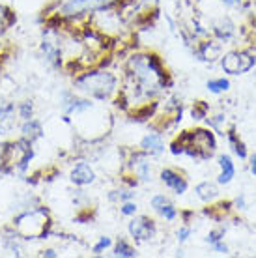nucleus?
Returning <instances> with one entry per match:
<instances>
[{
  "mask_svg": "<svg viewBox=\"0 0 256 258\" xmlns=\"http://www.w3.org/2000/svg\"><path fill=\"white\" fill-rule=\"evenodd\" d=\"M73 88L94 101H110L120 90V79L109 70L88 68L73 77Z\"/></svg>",
  "mask_w": 256,
  "mask_h": 258,
  "instance_id": "1",
  "label": "nucleus"
},
{
  "mask_svg": "<svg viewBox=\"0 0 256 258\" xmlns=\"http://www.w3.org/2000/svg\"><path fill=\"white\" fill-rule=\"evenodd\" d=\"M12 226L23 239H47L52 232L51 212L45 206H30L13 217Z\"/></svg>",
  "mask_w": 256,
  "mask_h": 258,
  "instance_id": "2",
  "label": "nucleus"
},
{
  "mask_svg": "<svg viewBox=\"0 0 256 258\" xmlns=\"http://www.w3.org/2000/svg\"><path fill=\"white\" fill-rule=\"evenodd\" d=\"M36 157V148L32 142L25 139L8 141L0 146V172L2 174L25 176Z\"/></svg>",
  "mask_w": 256,
  "mask_h": 258,
  "instance_id": "3",
  "label": "nucleus"
},
{
  "mask_svg": "<svg viewBox=\"0 0 256 258\" xmlns=\"http://www.w3.org/2000/svg\"><path fill=\"white\" fill-rule=\"evenodd\" d=\"M174 141L179 144L181 155L199 159V161L210 159L213 152L217 150V139L210 129H189V131L179 133V137H176Z\"/></svg>",
  "mask_w": 256,
  "mask_h": 258,
  "instance_id": "4",
  "label": "nucleus"
},
{
  "mask_svg": "<svg viewBox=\"0 0 256 258\" xmlns=\"http://www.w3.org/2000/svg\"><path fill=\"white\" fill-rule=\"evenodd\" d=\"M39 54L45 60V64L52 70H60L66 66L64 51L60 43V28H47L45 26L43 39L39 41Z\"/></svg>",
  "mask_w": 256,
  "mask_h": 258,
  "instance_id": "5",
  "label": "nucleus"
},
{
  "mask_svg": "<svg viewBox=\"0 0 256 258\" xmlns=\"http://www.w3.org/2000/svg\"><path fill=\"white\" fill-rule=\"evenodd\" d=\"M256 58L252 54L245 51H230L226 52L221 60V66H223L224 73L228 75H241V73H247L254 68Z\"/></svg>",
  "mask_w": 256,
  "mask_h": 258,
  "instance_id": "6",
  "label": "nucleus"
},
{
  "mask_svg": "<svg viewBox=\"0 0 256 258\" xmlns=\"http://www.w3.org/2000/svg\"><path fill=\"white\" fill-rule=\"evenodd\" d=\"M127 232L135 241H150L157 234V225L148 215H133V219L127 223Z\"/></svg>",
  "mask_w": 256,
  "mask_h": 258,
  "instance_id": "7",
  "label": "nucleus"
},
{
  "mask_svg": "<svg viewBox=\"0 0 256 258\" xmlns=\"http://www.w3.org/2000/svg\"><path fill=\"white\" fill-rule=\"evenodd\" d=\"M97 176H96V170H94V167L90 165L88 161H84V159H81V161H77L73 167H71L70 170V181L75 185V187H88V185H92V183H96Z\"/></svg>",
  "mask_w": 256,
  "mask_h": 258,
  "instance_id": "8",
  "label": "nucleus"
},
{
  "mask_svg": "<svg viewBox=\"0 0 256 258\" xmlns=\"http://www.w3.org/2000/svg\"><path fill=\"white\" fill-rule=\"evenodd\" d=\"M161 181L165 183V187H168L172 193H176L178 197L187 193V189H189V181L187 178L181 172H178L176 168H163L159 174Z\"/></svg>",
  "mask_w": 256,
  "mask_h": 258,
  "instance_id": "9",
  "label": "nucleus"
},
{
  "mask_svg": "<svg viewBox=\"0 0 256 258\" xmlns=\"http://www.w3.org/2000/svg\"><path fill=\"white\" fill-rule=\"evenodd\" d=\"M150 206H152V210L159 215L161 219H165V221H176L178 219V215H179L178 208L170 202V199H168L167 195H163V193L154 195L152 200H150Z\"/></svg>",
  "mask_w": 256,
  "mask_h": 258,
  "instance_id": "10",
  "label": "nucleus"
},
{
  "mask_svg": "<svg viewBox=\"0 0 256 258\" xmlns=\"http://www.w3.org/2000/svg\"><path fill=\"white\" fill-rule=\"evenodd\" d=\"M19 131H21V139L32 142V144H36V142H38L39 139H43V135H45L43 123L39 122V120H36V118H30V120L21 122Z\"/></svg>",
  "mask_w": 256,
  "mask_h": 258,
  "instance_id": "11",
  "label": "nucleus"
},
{
  "mask_svg": "<svg viewBox=\"0 0 256 258\" xmlns=\"http://www.w3.org/2000/svg\"><path fill=\"white\" fill-rule=\"evenodd\" d=\"M19 122L17 118V107L15 103H4L0 105V137L10 133Z\"/></svg>",
  "mask_w": 256,
  "mask_h": 258,
  "instance_id": "12",
  "label": "nucleus"
},
{
  "mask_svg": "<svg viewBox=\"0 0 256 258\" xmlns=\"http://www.w3.org/2000/svg\"><path fill=\"white\" fill-rule=\"evenodd\" d=\"M139 148L148 154L150 157L152 155H161L165 152V141H163V135L161 133H148V135L142 137Z\"/></svg>",
  "mask_w": 256,
  "mask_h": 258,
  "instance_id": "13",
  "label": "nucleus"
},
{
  "mask_svg": "<svg viewBox=\"0 0 256 258\" xmlns=\"http://www.w3.org/2000/svg\"><path fill=\"white\" fill-rule=\"evenodd\" d=\"M234 34H236V25L228 17H223V19L213 23V36L221 41H230L234 38Z\"/></svg>",
  "mask_w": 256,
  "mask_h": 258,
  "instance_id": "14",
  "label": "nucleus"
},
{
  "mask_svg": "<svg viewBox=\"0 0 256 258\" xmlns=\"http://www.w3.org/2000/svg\"><path fill=\"white\" fill-rule=\"evenodd\" d=\"M219 167H221V174L217 176V183L221 185H226L230 183L232 178L236 176V167H234V161H232L230 155H219Z\"/></svg>",
  "mask_w": 256,
  "mask_h": 258,
  "instance_id": "15",
  "label": "nucleus"
},
{
  "mask_svg": "<svg viewBox=\"0 0 256 258\" xmlns=\"http://www.w3.org/2000/svg\"><path fill=\"white\" fill-rule=\"evenodd\" d=\"M195 193L206 204H212L213 200L219 199V187L217 183H213V181H200L199 185L195 187Z\"/></svg>",
  "mask_w": 256,
  "mask_h": 258,
  "instance_id": "16",
  "label": "nucleus"
},
{
  "mask_svg": "<svg viewBox=\"0 0 256 258\" xmlns=\"http://www.w3.org/2000/svg\"><path fill=\"white\" fill-rule=\"evenodd\" d=\"M112 256H120V258H135L139 256V252L135 249L131 243H129L127 239L120 238L116 241L114 245H112Z\"/></svg>",
  "mask_w": 256,
  "mask_h": 258,
  "instance_id": "17",
  "label": "nucleus"
},
{
  "mask_svg": "<svg viewBox=\"0 0 256 258\" xmlns=\"http://www.w3.org/2000/svg\"><path fill=\"white\" fill-rule=\"evenodd\" d=\"M217 51L219 49L213 41H204V43H199V47L195 49V54H197L199 60H202V62H212V60L215 58Z\"/></svg>",
  "mask_w": 256,
  "mask_h": 258,
  "instance_id": "18",
  "label": "nucleus"
},
{
  "mask_svg": "<svg viewBox=\"0 0 256 258\" xmlns=\"http://www.w3.org/2000/svg\"><path fill=\"white\" fill-rule=\"evenodd\" d=\"M15 23H17V15L13 13L12 8L0 4V32H6Z\"/></svg>",
  "mask_w": 256,
  "mask_h": 258,
  "instance_id": "19",
  "label": "nucleus"
},
{
  "mask_svg": "<svg viewBox=\"0 0 256 258\" xmlns=\"http://www.w3.org/2000/svg\"><path fill=\"white\" fill-rule=\"evenodd\" d=\"M15 107H17V118H19V122L30 120V118H34V114H36V105H34L32 99H25V101L17 103Z\"/></svg>",
  "mask_w": 256,
  "mask_h": 258,
  "instance_id": "20",
  "label": "nucleus"
},
{
  "mask_svg": "<svg viewBox=\"0 0 256 258\" xmlns=\"http://www.w3.org/2000/svg\"><path fill=\"white\" fill-rule=\"evenodd\" d=\"M206 86H208V90L212 92V94H223V92H226L228 88H230V81L228 79H210L208 83H206Z\"/></svg>",
  "mask_w": 256,
  "mask_h": 258,
  "instance_id": "21",
  "label": "nucleus"
},
{
  "mask_svg": "<svg viewBox=\"0 0 256 258\" xmlns=\"http://www.w3.org/2000/svg\"><path fill=\"white\" fill-rule=\"evenodd\" d=\"M208 110H210V105L206 103V101H197L191 109L193 120H204V118H208Z\"/></svg>",
  "mask_w": 256,
  "mask_h": 258,
  "instance_id": "22",
  "label": "nucleus"
},
{
  "mask_svg": "<svg viewBox=\"0 0 256 258\" xmlns=\"http://www.w3.org/2000/svg\"><path fill=\"white\" fill-rule=\"evenodd\" d=\"M110 247H112V238H109V236H103V238L97 239L96 245L92 247V254L99 256V254H103V252L107 251V249H110Z\"/></svg>",
  "mask_w": 256,
  "mask_h": 258,
  "instance_id": "23",
  "label": "nucleus"
},
{
  "mask_svg": "<svg viewBox=\"0 0 256 258\" xmlns=\"http://www.w3.org/2000/svg\"><path fill=\"white\" fill-rule=\"evenodd\" d=\"M137 212H139V206H137V202H133V200H125V202H122V206H120V213L125 215V217H133V215H137Z\"/></svg>",
  "mask_w": 256,
  "mask_h": 258,
  "instance_id": "24",
  "label": "nucleus"
},
{
  "mask_svg": "<svg viewBox=\"0 0 256 258\" xmlns=\"http://www.w3.org/2000/svg\"><path fill=\"white\" fill-rule=\"evenodd\" d=\"M232 146V150H234V154L237 155V157H239V159H247V146H245V142H241L239 141V139H237V141H234L230 144Z\"/></svg>",
  "mask_w": 256,
  "mask_h": 258,
  "instance_id": "25",
  "label": "nucleus"
},
{
  "mask_svg": "<svg viewBox=\"0 0 256 258\" xmlns=\"http://www.w3.org/2000/svg\"><path fill=\"white\" fill-rule=\"evenodd\" d=\"M193 228L189 225H181L178 228V232H176V238H178L179 243H183V241H187L189 239V236H191Z\"/></svg>",
  "mask_w": 256,
  "mask_h": 258,
  "instance_id": "26",
  "label": "nucleus"
},
{
  "mask_svg": "<svg viewBox=\"0 0 256 258\" xmlns=\"http://www.w3.org/2000/svg\"><path fill=\"white\" fill-rule=\"evenodd\" d=\"M223 238H224V230L219 228V230H212V232L208 234L206 241H208L210 245H213V243H217V241H223Z\"/></svg>",
  "mask_w": 256,
  "mask_h": 258,
  "instance_id": "27",
  "label": "nucleus"
},
{
  "mask_svg": "<svg viewBox=\"0 0 256 258\" xmlns=\"http://www.w3.org/2000/svg\"><path fill=\"white\" fill-rule=\"evenodd\" d=\"M39 256H43V258H58L60 254H58L56 249H52V247H49V249H43V251L39 252Z\"/></svg>",
  "mask_w": 256,
  "mask_h": 258,
  "instance_id": "28",
  "label": "nucleus"
},
{
  "mask_svg": "<svg viewBox=\"0 0 256 258\" xmlns=\"http://www.w3.org/2000/svg\"><path fill=\"white\" fill-rule=\"evenodd\" d=\"M234 208H237V210H245V208H247V202H245V195H239V197L234 200Z\"/></svg>",
  "mask_w": 256,
  "mask_h": 258,
  "instance_id": "29",
  "label": "nucleus"
},
{
  "mask_svg": "<svg viewBox=\"0 0 256 258\" xmlns=\"http://www.w3.org/2000/svg\"><path fill=\"white\" fill-rule=\"evenodd\" d=\"M219 2H223L226 8H239L243 0H219Z\"/></svg>",
  "mask_w": 256,
  "mask_h": 258,
  "instance_id": "30",
  "label": "nucleus"
},
{
  "mask_svg": "<svg viewBox=\"0 0 256 258\" xmlns=\"http://www.w3.org/2000/svg\"><path fill=\"white\" fill-rule=\"evenodd\" d=\"M213 249H215V251L217 252H223V254H226V252H228V247L224 245L223 241H217V243H213Z\"/></svg>",
  "mask_w": 256,
  "mask_h": 258,
  "instance_id": "31",
  "label": "nucleus"
},
{
  "mask_svg": "<svg viewBox=\"0 0 256 258\" xmlns=\"http://www.w3.org/2000/svg\"><path fill=\"white\" fill-rule=\"evenodd\" d=\"M250 172L256 176V154L250 157Z\"/></svg>",
  "mask_w": 256,
  "mask_h": 258,
  "instance_id": "32",
  "label": "nucleus"
}]
</instances>
